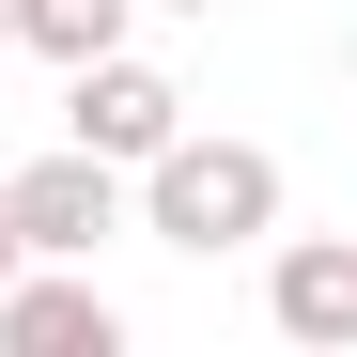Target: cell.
<instances>
[{
    "label": "cell",
    "mask_w": 357,
    "mask_h": 357,
    "mask_svg": "<svg viewBox=\"0 0 357 357\" xmlns=\"http://www.w3.org/2000/svg\"><path fill=\"white\" fill-rule=\"evenodd\" d=\"M125 218L155 233V249H187V264L264 249V233H280V155H264V140H218V125H171V140L125 171Z\"/></svg>",
    "instance_id": "obj_1"
},
{
    "label": "cell",
    "mask_w": 357,
    "mask_h": 357,
    "mask_svg": "<svg viewBox=\"0 0 357 357\" xmlns=\"http://www.w3.org/2000/svg\"><path fill=\"white\" fill-rule=\"evenodd\" d=\"M171 125H187V93H171L140 47H93V63H63V140L78 155H109V171H140Z\"/></svg>",
    "instance_id": "obj_2"
},
{
    "label": "cell",
    "mask_w": 357,
    "mask_h": 357,
    "mask_svg": "<svg viewBox=\"0 0 357 357\" xmlns=\"http://www.w3.org/2000/svg\"><path fill=\"white\" fill-rule=\"evenodd\" d=\"M0 202H16V249H47V264H93L109 233H125V171L109 155H31V171H0Z\"/></svg>",
    "instance_id": "obj_3"
},
{
    "label": "cell",
    "mask_w": 357,
    "mask_h": 357,
    "mask_svg": "<svg viewBox=\"0 0 357 357\" xmlns=\"http://www.w3.org/2000/svg\"><path fill=\"white\" fill-rule=\"evenodd\" d=\"M264 326L295 357H357V233H280L264 249Z\"/></svg>",
    "instance_id": "obj_4"
},
{
    "label": "cell",
    "mask_w": 357,
    "mask_h": 357,
    "mask_svg": "<svg viewBox=\"0 0 357 357\" xmlns=\"http://www.w3.org/2000/svg\"><path fill=\"white\" fill-rule=\"evenodd\" d=\"M109 342H125V311H109V295H93V264H16V280H0V357H109Z\"/></svg>",
    "instance_id": "obj_5"
},
{
    "label": "cell",
    "mask_w": 357,
    "mask_h": 357,
    "mask_svg": "<svg viewBox=\"0 0 357 357\" xmlns=\"http://www.w3.org/2000/svg\"><path fill=\"white\" fill-rule=\"evenodd\" d=\"M140 0H16V47L31 63H93V47H125Z\"/></svg>",
    "instance_id": "obj_6"
},
{
    "label": "cell",
    "mask_w": 357,
    "mask_h": 357,
    "mask_svg": "<svg viewBox=\"0 0 357 357\" xmlns=\"http://www.w3.org/2000/svg\"><path fill=\"white\" fill-rule=\"evenodd\" d=\"M16 264H31V249H16V202H0V280H16Z\"/></svg>",
    "instance_id": "obj_7"
},
{
    "label": "cell",
    "mask_w": 357,
    "mask_h": 357,
    "mask_svg": "<svg viewBox=\"0 0 357 357\" xmlns=\"http://www.w3.org/2000/svg\"><path fill=\"white\" fill-rule=\"evenodd\" d=\"M140 16H218V0H140Z\"/></svg>",
    "instance_id": "obj_8"
},
{
    "label": "cell",
    "mask_w": 357,
    "mask_h": 357,
    "mask_svg": "<svg viewBox=\"0 0 357 357\" xmlns=\"http://www.w3.org/2000/svg\"><path fill=\"white\" fill-rule=\"evenodd\" d=\"M0 47H16V0H0Z\"/></svg>",
    "instance_id": "obj_9"
}]
</instances>
